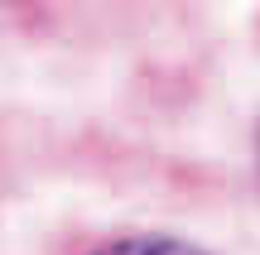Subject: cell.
Instances as JSON below:
<instances>
[{"instance_id":"6da1fadb","label":"cell","mask_w":260,"mask_h":255,"mask_svg":"<svg viewBox=\"0 0 260 255\" xmlns=\"http://www.w3.org/2000/svg\"><path fill=\"white\" fill-rule=\"evenodd\" d=\"M96 255H207L188 241H174V236H125V241H111Z\"/></svg>"},{"instance_id":"7a4b0ae2","label":"cell","mask_w":260,"mask_h":255,"mask_svg":"<svg viewBox=\"0 0 260 255\" xmlns=\"http://www.w3.org/2000/svg\"><path fill=\"white\" fill-rule=\"evenodd\" d=\"M255 154H260V130H255Z\"/></svg>"}]
</instances>
